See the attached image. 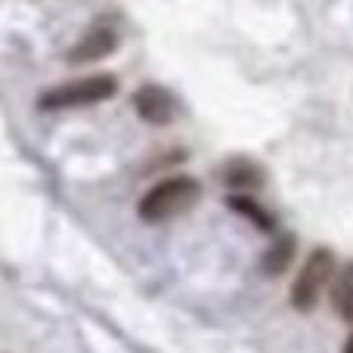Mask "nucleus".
<instances>
[{
  "label": "nucleus",
  "instance_id": "f257e3e1",
  "mask_svg": "<svg viewBox=\"0 0 353 353\" xmlns=\"http://www.w3.org/2000/svg\"><path fill=\"white\" fill-rule=\"evenodd\" d=\"M199 199H201V183L189 174H176L149 189L140 199V205H137V214L146 223H165V220L186 214Z\"/></svg>",
  "mask_w": 353,
  "mask_h": 353
},
{
  "label": "nucleus",
  "instance_id": "f03ea898",
  "mask_svg": "<svg viewBox=\"0 0 353 353\" xmlns=\"http://www.w3.org/2000/svg\"><path fill=\"white\" fill-rule=\"evenodd\" d=\"M118 93V81L112 74H84L78 81H65L59 87H50L37 97V109L43 112H59V109H84V105L105 103Z\"/></svg>",
  "mask_w": 353,
  "mask_h": 353
},
{
  "label": "nucleus",
  "instance_id": "7ed1b4c3",
  "mask_svg": "<svg viewBox=\"0 0 353 353\" xmlns=\"http://www.w3.org/2000/svg\"><path fill=\"white\" fill-rule=\"evenodd\" d=\"M332 279H335V251L313 248L307 261L301 263V273L292 285V307L301 313H310Z\"/></svg>",
  "mask_w": 353,
  "mask_h": 353
},
{
  "label": "nucleus",
  "instance_id": "20e7f679",
  "mask_svg": "<svg viewBox=\"0 0 353 353\" xmlns=\"http://www.w3.org/2000/svg\"><path fill=\"white\" fill-rule=\"evenodd\" d=\"M134 109L146 124H159V128L161 124H171L176 115V103H174L171 90H165V87H159V84L140 87L134 97Z\"/></svg>",
  "mask_w": 353,
  "mask_h": 353
},
{
  "label": "nucleus",
  "instance_id": "39448f33",
  "mask_svg": "<svg viewBox=\"0 0 353 353\" xmlns=\"http://www.w3.org/2000/svg\"><path fill=\"white\" fill-rule=\"evenodd\" d=\"M118 47V34L112 25H93L72 50H68L65 59L68 62H97L103 56H109Z\"/></svg>",
  "mask_w": 353,
  "mask_h": 353
},
{
  "label": "nucleus",
  "instance_id": "423d86ee",
  "mask_svg": "<svg viewBox=\"0 0 353 353\" xmlns=\"http://www.w3.org/2000/svg\"><path fill=\"white\" fill-rule=\"evenodd\" d=\"M294 251H298V242H294L292 232H285V236H279L267 248V254H263V261H261V270L267 276H282L288 267H292Z\"/></svg>",
  "mask_w": 353,
  "mask_h": 353
},
{
  "label": "nucleus",
  "instance_id": "0eeeda50",
  "mask_svg": "<svg viewBox=\"0 0 353 353\" xmlns=\"http://www.w3.org/2000/svg\"><path fill=\"white\" fill-rule=\"evenodd\" d=\"M223 180H226V186H232L236 192L251 195V189H257L263 183V171L257 165H251V161H232L223 171Z\"/></svg>",
  "mask_w": 353,
  "mask_h": 353
},
{
  "label": "nucleus",
  "instance_id": "6e6552de",
  "mask_svg": "<svg viewBox=\"0 0 353 353\" xmlns=\"http://www.w3.org/2000/svg\"><path fill=\"white\" fill-rule=\"evenodd\" d=\"M332 307L341 319H353V263L341 270V273L332 279Z\"/></svg>",
  "mask_w": 353,
  "mask_h": 353
},
{
  "label": "nucleus",
  "instance_id": "1a4fd4ad",
  "mask_svg": "<svg viewBox=\"0 0 353 353\" xmlns=\"http://www.w3.org/2000/svg\"><path fill=\"white\" fill-rule=\"evenodd\" d=\"M230 208H236V211H242L248 220H254L261 230H273V220H270V214L263 211L261 205H257L251 195H232L230 199Z\"/></svg>",
  "mask_w": 353,
  "mask_h": 353
},
{
  "label": "nucleus",
  "instance_id": "9d476101",
  "mask_svg": "<svg viewBox=\"0 0 353 353\" xmlns=\"http://www.w3.org/2000/svg\"><path fill=\"white\" fill-rule=\"evenodd\" d=\"M341 353H353V332L347 335V341H344V347H341Z\"/></svg>",
  "mask_w": 353,
  "mask_h": 353
}]
</instances>
